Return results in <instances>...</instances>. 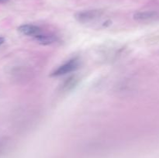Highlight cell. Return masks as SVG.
Masks as SVG:
<instances>
[{
  "label": "cell",
  "instance_id": "2",
  "mask_svg": "<svg viewBox=\"0 0 159 158\" xmlns=\"http://www.w3.org/2000/svg\"><path fill=\"white\" fill-rule=\"evenodd\" d=\"M102 15V11L99 9H93V10H85L77 12L75 15V18L79 23H85L96 20Z\"/></svg>",
  "mask_w": 159,
  "mask_h": 158
},
{
  "label": "cell",
  "instance_id": "7",
  "mask_svg": "<svg viewBox=\"0 0 159 158\" xmlns=\"http://www.w3.org/2000/svg\"><path fill=\"white\" fill-rule=\"evenodd\" d=\"M4 42H5V38H4V37H0V45L2 44V43H4Z\"/></svg>",
  "mask_w": 159,
  "mask_h": 158
},
{
  "label": "cell",
  "instance_id": "6",
  "mask_svg": "<svg viewBox=\"0 0 159 158\" xmlns=\"http://www.w3.org/2000/svg\"><path fill=\"white\" fill-rule=\"evenodd\" d=\"M79 82V78L76 76H71L68 79L64 81L61 85V89L62 91H69L76 86V85Z\"/></svg>",
  "mask_w": 159,
  "mask_h": 158
},
{
  "label": "cell",
  "instance_id": "1",
  "mask_svg": "<svg viewBox=\"0 0 159 158\" xmlns=\"http://www.w3.org/2000/svg\"><path fill=\"white\" fill-rule=\"evenodd\" d=\"M79 66V61L78 59L74 58L71 59L68 61H67L66 63L63 64L62 65L59 66L58 68H56L52 73H51V75L52 77H59V76L65 75V74H68V73H71L72 71H75Z\"/></svg>",
  "mask_w": 159,
  "mask_h": 158
},
{
  "label": "cell",
  "instance_id": "3",
  "mask_svg": "<svg viewBox=\"0 0 159 158\" xmlns=\"http://www.w3.org/2000/svg\"><path fill=\"white\" fill-rule=\"evenodd\" d=\"M19 32L21 33L22 34L26 36H30V37H35L40 33H42L41 28L39 27L38 26L33 24H24L19 26L18 28Z\"/></svg>",
  "mask_w": 159,
  "mask_h": 158
},
{
  "label": "cell",
  "instance_id": "4",
  "mask_svg": "<svg viewBox=\"0 0 159 158\" xmlns=\"http://www.w3.org/2000/svg\"><path fill=\"white\" fill-rule=\"evenodd\" d=\"M34 40L39 43L42 45H51L53 43H56L58 41L59 38L57 36L54 35L52 33H40L35 37H34Z\"/></svg>",
  "mask_w": 159,
  "mask_h": 158
},
{
  "label": "cell",
  "instance_id": "5",
  "mask_svg": "<svg viewBox=\"0 0 159 158\" xmlns=\"http://www.w3.org/2000/svg\"><path fill=\"white\" fill-rule=\"evenodd\" d=\"M158 13L155 11H142L138 12L134 15V19L138 21H148L158 17Z\"/></svg>",
  "mask_w": 159,
  "mask_h": 158
},
{
  "label": "cell",
  "instance_id": "8",
  "mask_svg": "<svg viewBox=\"0 0 159 158\" xmlns=\"http://www.w3.org/2000/svg\"><path fill=\"white\" fill-rule=\"evenodd\" d=\"M7 1H9V0H0V2H6Z\"/></svg>",
  "mask_w": 159,
  "mask_h": 158
}]
</instances>
